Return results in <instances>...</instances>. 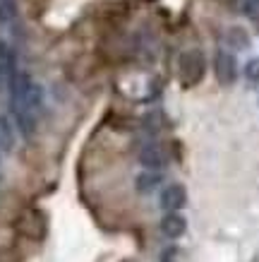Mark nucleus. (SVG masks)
Segmentation results:
<instances>
[{"label": "nucleus", "mask_w": 259, "mask_h": 262, "mask_svg": "<svg viewBox=\"0 0 259 262\" xmlns=\"http://www.w3.org/2000/svg\"><path fill=\"white\" fill-rule=\"evenodd\" d=\"M15 120H10V116H0V142L5 149L15 147Z\"/></svg>", "instance_id": "nucleus-9"}, {"label": "nucleus", "mask_w": 259, "mask_h": 262, "mask_svg": "<svg viewBox=\"0 0 259 262\" xmlns=\"http://www.w3.org/2000/svg\"><path fill=\"white\" fill-rule=\"evenodd\" d=\"M243 75L250 84H259V58H250V60L245 63Z\"/></svg>", "instance_id": "nucleus-11"}, {"label": "nucleus", "mask_w": 259, "mask_h": 262, "mask_svg": "<svg viewBox=\"0 0 259 262\" xmlns=\"http://www.w3.org/2000/svg\"><path fill=\"white\" fill-rule=\"evenodd\" d=\"M17 22V3L15 0H0V24L12 27Z\"/></svg>", "instance_id": "nucleus-10"}, {"label": "nucleus", "mask_w": 259, "mask_h": 262, "mask_svg": "<svg viewBox=\"0 0 259 262\" xmlns=\"http://www.w3.org/2000/svg\"><path fill=\"white\" fill-rule=\"evenodd\" d=\"M187 231V219L180 214V212H166L163 219H161V233L166 238H180L182 233Z\"/></svg>", "instance_id": "nucleus-4"}, {"label": "nucleus", "mask_w": 259, "mask_h": 262, "mask_svg": "<svg viewBox=\"0 0 259 262\" xmlns=\"http://www.w3.org/2000/svg\"><path fill=\"white\" fill-rule=\"evenodd\" d=\"M214 70H216V80H219L223 87H230V84L238 80L236 56H233L230 51H226V48H219V51H216V58H214Z\"/></svg>", "instance_id": "nucleus-2"}, {"label": "nucleus", "mask_w": 259, "mask_h": 262, "mask_svg": "<svg viewBox=\"0 0 259 262\" xmlns=\"http://www.w3.org/2000/svg\"><path fill=\"white\" fill-rule=\"evenodd\" d=\"M204 72H206V58L202 51H185L180 56V82L185 87H195L199 82L204 80Z\"/></svg>", "instance_id": "nucleus-1"}, {"label": "nucleus", "mask_w": 259, "mask_h": 262, "mask_svg": "<svg viewBox=\"0 0 259 262\" xmlns=\"http://www.w3.org/2000/svg\"><path fill=\"white\" fill-rule=\"evenodd\" d=\"M17 72V56L15 51L5 43V41H0V84L3 82H8L10 75H15Z\"/></svg>", "instance_id": "nucleus-6"}, {"label": "nucleus", "mask_w": 259, "mask_h": 262, "mask_svg": "<svg viewBox=\"0 0 259 262\" xmlns=\"http://www.w3.org/2000/svg\"><path fill=\"white\" fill-rule=\"evenodd\" d=\"M161 262H175V260H171V257H161Z\"/></svg>", "instance_id": "nucleus-12"}, {"label": "nucleus", "mask_w": 259, "mask_h": 262, "mask_svg": "<svg viewBox=\"0 0 259 262\" xmlns=\"http://www.w3.org/2000/svg\"><path fill=\"white\" fill-rule=\"evenodd\" d=\"M187 205V190L180 183H171L161 190V209L163 212H180Z\"/></svg>", "instance_id": "nucleus-3"}, {"label": "nucleus", "mask_w": 259, "mask_h": 262, "mask_svg": "<svg viewBox=\"0 0 259 262\" xmlns=\"http://www.w3.org/2000/svg\"><path fill=\"white\" fill-rule=\"evenodd\" d=\"M254 3H259V0H254Z\"/></svg>", "instance_id": "nucleus-13"}, {"label": "nucleus", "mask_w": 259, "mask_h": 262, "mask_svg": "<svg viewBox=\"0 0 259 262\" xmlns=\"http://www.w3.org/2000/svg\"><path fill=\"white\" fill-rule=\"evenodd\" d=\"M226 39H228V46L236 48V51H245V48L250 46V34L245 32L243 27H230Z\"/></svg>", "instance_id": "nucleus-8"}, {"label": "nucleus", "mask_w": 259, "mask_h": 262, "mask_svg": "<svg viewBox=\"0 0 259 262\" xmlns=\"http://www.w3.org/2000/svg\"><path fill=\"white\" fill-rule=\"evenodd\" d=\"M161 185V173L158 171H151V168H147L144 173L137 176V181H134V188H137V192L139 195H149V192H154Z\"/></svg>", "instance_id": "nucleus-7"}, {"label": "nucleus", "mask_w": 259, "mask_h": 262, "mask_svg": "<svg viewBox=\"0 0 259 262\" xmlns=\"http://www.w3.org/2000/svg\"><path fill=\"white\" fill-rule=\"evenodd\" d=\"M139 164L144 168H151V171H158L163 166V151L156 142H147L139 149Z\"/></svg>", "instance_id": "nucleus-5"}]
</instances>
